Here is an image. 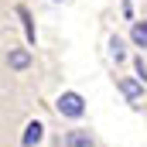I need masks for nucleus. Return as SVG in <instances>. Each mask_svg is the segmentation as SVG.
I'll return each instance as SVG.
<instances>
[{"instance_id":"obj_1","label":"nucleus","mask_w":147,"mask_h":147,"mask_svg":"<svg viewBox=\"0 0 147 147\" xmlns=\"http://www.w3.org/2000/svg\"><path fill=\"white\" fill-rule=\"evenodd\" d=\"M55 106H58L62 116H72V120H75V116H82V113H86V99H82L79 92H62Z\"/></svg>"},{"instance_id":"obj_2","label":"nucleus","mask_w":147,"mask_h":147,"mask_svg":"<svg viewBox=\"0 0 147 147\" xmlns=\"http://www.w3.org/2000/svg\"><path fill=\"white\" fill-rule=\"evenodd\" d=\"M62 144L65 147H92V137H89V130H69Z\"/></svg>"},{"instance_id":"obj_4","label":"nucleus","mask_w":147,"mask_h":147,"mask_svg":"<svg viewBox=\"0 0 147 147\" xmlns=\"http://www.w3.org/2000/svg\"><path fill=\"white\" fill-rule=\"evenodd\" d=\"M7 65H10V69H28V65H31V51H24V48L10 51V55H7Z\"/></svg>"},{"instance_id":"obj_3","label":"nucleus","mask_w":147,"mask_h":147,"mask_svg":"<svg viewBox=\"0 0 147 147\" xmlns=\"http://www.w3.org/2000/svg\"><path fill=\"white\" fill-rule=\"evenodd\" d=\"M41 137H45V127H41L38 120H31V123H28V134H24V147L41 144Z\"/></svg>"},{"instance_id":"obj_7","label":"nucleus","mask_w":147,"mask_h":147,"mask_svg":"<svg viewBox=\"0 0 147 147\" xmlns=\"http://www.w3.org/2000/svg\"><path fill=\"white\" fill-rule=\"evenodd\" d=\"M113 58H116V62H123V41H120V38H113Z\"/></svg>"},{"instance_id":"obj_5","label":"nucleus","mask_w":147,"mask_h":147,"mask_svg":"<svg viewBox=\"0 0 147 147\" xmlns=\"http://www.w3.org/2000/svg\"><path fill=\"white\" fill-rule=\"evenodd\" d=\"M130 38H134V45H137V48H147V21H137V24H134V31H130Z\"/></svg>"},{"instance_id":"obj_6","label":"nucleus","mask_w":147,"mask_h":147,"mask_svg":"<svg viewBox=\"0 0 147 147\" xmlns=\"http://www.w3.org/2000/svg\"><path fill=\"white\" fill-rule=\"evenodd\" d=\"M123 92H127L130 99H137V96H140V86H137L134 79H127V82H123Z\"/></svg>"}]
</instances>
